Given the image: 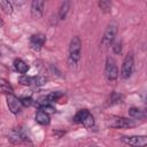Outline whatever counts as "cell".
<instances>
[{
	"instance_id": "1",
	"label": "cell",
	"mask_w": 147,
	"mask_h": 147,
	"mask_svg": "<svg viewBox=\"0 0 147 147\" xmlns=\"http://www.w3.org/2000/svg\"><path fill=\"white\" fill-rule=\"evenodd\" d=\"M82 52V40L78 36L71 38L69 44V56H68V64L70 68H75L80 59Z\"/></svg>"
},
{
	"instance_id": "2",
	"label": "cell",
	"mask_w": 147,
	"mask_h": 147,
	"mask_svg": "<svg viewBox=\"0 0 147 147\" xmlns=\"http://www.w3.org/2000/svg\"><path fill=\"white\" fill-rule=\"evenodd\" d=\"M117 23L116 22H110L107 28H106V31L103 33V37H102V40H101V46L103 48H107L109 47L114 40H115V37L117 34Z\"/></svg>"
},
{
	"instance_id": "3",
	"label": "cell",
	"mask_w": 147,
	"mask_h": 147,
	"mask_svg": "<svg viewBox=\"0 0 147 147\" xmlns=\"http://www.w3.org/2000/svg\"><path fill=\"white\" fill-rule=\"evenodd\" d=\"M134 69V57H133V53H127L123 60L122 63V68H121V77L122 79L126 80L131 77L132 72Z\"/></svg>"
},
{
	"instance_id": "4",
	"label": "cell",
	"mask_w": 147,
	"mask_h": 147,
	"mask_svg": "<svg viewBox=\"0 0 147 147\" xmlns=\"http://www.w3.org/2000/svg\"><path fill=\"white\" fill-rule=\"evenodd\" d=\"M105 76L108 82H115L118 77V68L116 65V62L113 57L108 56L106 60L105 65Z\"/></svg>"
},
{
	"instance_id": "5",
	"label": "cell",
	"mask_w": 147,
	"mask_h": 147,
	"mask_svg": "<svg viewBox=\"0 0 147 147\" xmlns=\"http://www.w3.org/2000/svg\"><path fill=\"white\" fill-rule=\"evenodd\" d=\"M18 83L25 86H41L45 85L47 82V78L45 76H28V75H22L18 77Z\"/></svg>"
},
{
	"instance_id": "6",
	"label": "cell",
	"mask_w": 147,
	"mask_h": 147,
	"mask_svg": "<svg viewBox=\"0 0 147 147\" xmlns=\"http://www.w3.org/2000/svg\"><path fill=\"white\" fill-rule=\"evenodd\" d=\"M108 125L111 127H131L137 125V122L132 118H126L122 116H111L108 121Z\"/></svg>"
},
{
	"instance_id": "7",
	"label": "cell",
	"mask_w": 147,
	"mask_h": 147,
	"mask_svg": "<svg viewBox=\"0 0 147 147\" xmlns=\"http://www.w3.org/2000/svg\"><path fill=\"white\" fill-rule=\"evenodd\" d=\"M121 140L131 147H146L147 145L146 136H123Z\"/></svg>"
},
{
	"instance_id": "8",
	"label": "cell",
	"mask_w": 147,
	"mask_h": 147,
	"mask_svg": "<svg viewBox=\"0 0 147 147\" xmlns=\"http://www.w3.org/2000/svg\"><path fill=\"white\" fill-rule=\"evenodd\" d=\"M9 140L13 142V144H24V142H29L30 141V138L25 134V132L21 129V127H16V129H13L8 136Z\"/></svg>"
},
{
	"instance_id": "9",
	"label": "cell",
	"mask_w": 147,
	"mask_h": 147,
	"mask_svg": "<svg viewBox=\"0 0 147 147\" xmlns=\"http://www.w3.org/2000/svg\"><path fill=\"white\" fill-rule=\"evenodd\" d=\"M46 42V36L44 33H34L30 37V47L33 51H40Z\"/></svg>"
},
{
	"instance_id": "10",
	"label": "cell",
	"mask_w": 147,
	"mask_h": 147,
	"mask_svg": "<svg viewBox=\"0 0 147 147\" xmlns=\"http://www.w3.org/2000/svg\"><path fill=\"white\" fill-rule=\"evenodd\" d=\"M7 106L9 108V110L14 114V115H17L21 113V109H22V105H21V101L17 96H15L14 94H7Z\"/></svg>"
},
{
	"instance_id": "11",
	"label": "cell",
	"mask_w": 147,
	"mask_h": 147,
	"mask_svg": "<svg viewBox=\"0 0 147 147\" xmlns=\"http://www.w3.org/2000/svg\"><path fill=\"white\" fill-rule=\"evenodd\" d=\"M45 1L42 0H33L31 2V15L33 18H40L44 13Z\"/></svg>"
},
{
	"instance_id": "12",
	"label": "cell",
	"mask_w": 147,
	"mask_h": 147,
	"mask_svg": "<svg viewBox=\"0 0 147 147\" xmlns=\"http://www.w3.org/2000/svg\"><path fill=\"white\" fill-rule=\"evenodd\" d=\"M36 122L40 125H48L49 122H51V118H49V115L47 113H45L44 110L41 109H38V111L36 113Z\"/></svg>"
},
{
	"instance_id": "13",
	"label": "cell",
	"mask_w": 147,
	"mask_h": 147,
	"mask_svg": "<svg viewBox=\"0 0 147 147\" xmlns=\"http://www.w3.org/2000/svg\"><path fill=\"white\" fill-rule=\"evenodd\" d=\"M14 68L16 71H18L22 75H25L29 71V65L22 59H15L14 60Z\"/></svg>"
},
{
	"instance_id": "14",
	"label": "cell",
	"mask_w": 147,
	"mask_h": 147,
	"mask_svg": "<svg viewBox=\"0 0 147 147\" xmlns=\"http://www.w3.org/2000/svg\"><path fill=\"white\" fill-rule=\"evenodd\" d=\"M91 113L87 110V109H80L77 111V114L74 116V122L75 123H79V124H83V122L86 119V117L90 115Z\"/></svg>"
},
{
	"instance_id": "15",
	"label": "cell",
	"mask_w": 147,
	"mask_h": 147,
	"mask_svg": "<svg viewBox=\"0 0 147 147\" xmlns=\"http://www.w3.org/2000/svg\"><path fill=\"white\" fill-rule=\"evenodd\" d=\"M129 116L133 119H142L145 117V111L137 107H131L129 109Z\"/></svg>"
},
{
	"instance_id": "16",
	"label": "cell",
	"mask_w": 147,
	"mask_h": 147,
	"mask_svg": "<svg viewBox=\"0 0 147 147\" xmlns=\"http://www.w3.org/2000/svg\"><path fill=\"white\" fill-rule=\"evenodd\" d=\"M0 91L2 93H6V94H14V88L13 86L9 84L8 80H6L5 78H0Z\"/></svg>"
},
{
	"instance_id": "17",
	"label": "cell",
	"mask_w": 147,
	"mask_h": 147,
	"mask_svg": "<svg viewBox=\"0 0 147 147\" xmlns=\"http://www.w3.org/2000/svg\"><path fill=\"white\" fill-rule=\"evenodd\" d=\"M69 7H70V1H63L60 6L59 9V18L60 20H64L68 11H69Z\"/></svg>"
},
{
	"instance_id": "18",
	"label": "cell",
	"mask_w": 147,
	"mask_h": 147,
	"mask_svg": "<svg viewBox=\"0 0 147 147\" xmlns=\"http://www.w3.org/2000/svg\"><path fill=\"white\" fill-rule=\"evenodd\" d=\"M123 99H124V96H123L122 94H119V93H117V92H113V93L110 94L109 99H108V105L113 106V105L119 103V102L123 101Z\"/></svg>"
},
{
	"instance_id": "19",
	"label": "cell",
	"mask_w": 147,
	"mask_h": 147,
	"mask_svg": "<svg viewBox=\"0 0 147 147\" xmlns=\"http://www.w3.org/2000/svg\"><path fill=\"white\" fill-rule=\"evenodd\" d=\"M98 6H99V8H100L103 13H110V11H111V6H113V3H111V1H109V0H101V1L98 2Z\"/></svg>"
},
{
	"instance_id": "20",
	"label": "cell",
	"mask_w": 147,
	"mask_h": 147,
	"mask_svg": "<svg viewBox=\"0 0 147 147\" xmlns=\"http://www.w3.org/2000/svg\"><path fill=\"white\" fill-rule=\"evenodd\" d=\"M0 7H1V9L6 13V14H11L13 13V3L10 2V1H8V0H2V1H0Z\"/></svg>"
},
{
	"instance_id": "21",
	"label": "cell",
	"mask_w": 147,
	"mask_h": 147,
	"mask_svg": "<svg viewBox=\"0 0 147 147\" xmlns=\"http://www.w3.org/2000/svg\"><path fill=\"white\" fill-rule=\"evenodd\" d=\"M111 45H113V52L115 54H121L122 53V41L121 40H117Z\"/></svg>"
},
{
	"instance_id": "22",
	"label": "cell",
	"mask_w": 147,
	"mask_h": 147,
	"mask_svg": "<svg viewBox=\"0 0 147 147\" xmlns=\"http://www.w3.org/2000/svg\"><path fill=\"white\" fill-rule=\"evenodd\" d=\"M83 125H84L85 127H92V126L94 125V117L92 116V114H90V115L86 117V119L83 122Z\"/></svg>"
},
{
	"instance_id": "23",
	"label": "cell",
	"mask_w": 147,
	"mask_h": 147,
	"mask_svg": "<svg viewBox=\"0 0 147 147\" xmlns=\"http://www.w3.org/2000/svg\"><path fill=\"white\" fill-rule=\"evenodd\" d=\"M20 101H21L22 107H30V106L33 103V100H32L30 96H24V98L20 99Z\"/></svg>"
},
{
	"instance_id": "24",
	"label": "cell",
	"mask_w": 147,
	"mask_h": 147,
	"mask_svg": "<svg viewBox=\"0 0 147 147\" xmlns=\"http://www.w3.org/2000/svg\"><path fill=\"white\" fill-rule=\"evenodd\" d=\"M39 109L44 110V111H45V113H47L48 115H49V114H53V113H55V107H54L53 105H45V106L40 107Z\"/></svg>"
},
{
	"instance_id": "25",
	"label": "cell",
	"mask_w": 147,
	"mask_h": 147,
	"mask_svg": "<svg viewBox=\"0 0 147 147\" xmlns=\"http://www.w3.org/2000/svg\"><path fill=\"white\" fill-rule=\"evenodd\" d=\"M3 24V22H2V20H1V17H0V26Z\"/></svg>"
},
{
	"instance_id": "26",
	"label": "cell",
	"mask_w": 147,
	"mask_h": 147,
	"mask_svg": "<svg viewBox=\"0 0 147 147\" xmlns=\"http://www.w3.org/2000/svg\"><path fill=\"white\" fill-rule=\"evenodd\" d=\"M91 147H95V146H91Z\"/></svg>"
},
{
	"instance_id": "27",
	"label": "cell",
	"mask_w": 147,
	"mask_h": 147,
	"mask_svg": "<svg viewBox=\"0 0 147 147\" xmlns=\"http://www.w3.org/2000/svg\"><path fill=\"white\" fill-rule=\"evenodd\" d=\"M0 55H1V53H0Z\"/></svg>"
}]
</instances>
